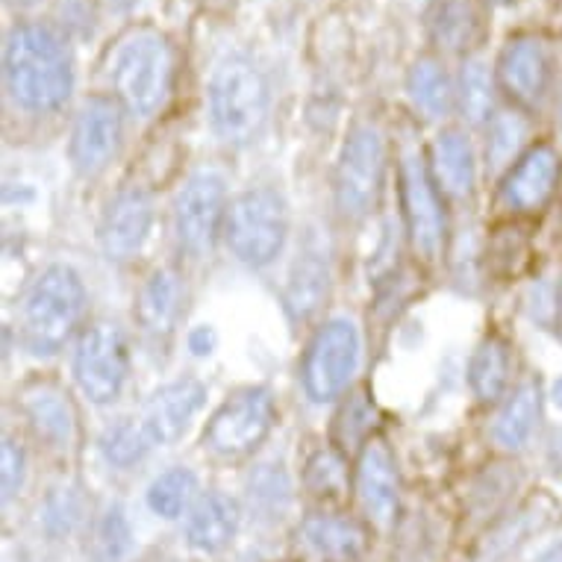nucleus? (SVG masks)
I'll use <instances>...</instances> for the list:
<instances>
[{
  "mask_svg": "<svg viewBox=\"0 0 562 562\" xmlns=\"http://www.w3.org/2000/svg\"><path fill=\"white\" fill-rule=\"evenodd\" d=\"M551 397H553V404H557V406H560V409H562V378L557 380V383H553Z\"/></svg>",
  "mask_w": 562,
  "mask_h": 562,
  "instance_id": "37998d69",
  "label": "nucleus"
},
{
  "mask_svg": "<svg viewBox=\"0 0 562 562\" xmlns=\"http://www.w3.org/2000/svg\"><path fill=\"white\" fill-rule=\"evenodd\" d=\"M12 7H21V10H24V7H36L38 0H10Z\"/></svg>",
  "mask_w": 562,
  "mask_h": 562,
  "instance_id": "a18cd8bd",
  "label": "nucleus"
},
{
  "mask_svg": "<svg viewBox=\"0 0 562 562\" xmlns=\"http://www.w3.org/2000/svg\"><path fill=\"white\" fill-rule=\"evenodd\" d=\"M206 404V386L198 378H177L166 386H159L145 401L138 422L150 436L154 448L157 445H175L192 427L198 413Z\"/></svg>",
  "mask_w": 562,
  "mask_h": 562,
  "instance_id": "6ab92c4d",
  "label": "nucleus"
},
{
  "mask_svg": "<svg viewBox=\"0 0 562 562\" xmlns=\"http://www.w3.org/2000/svg\"><path fill=\"white\" fill-rule=\"evenodd\" d=\"M562 183V157L560 150L548 142H536L509 166L501 177L498 203L501 210L518 218L544 213L557 198Z\"/></svg>",
  "mask_w": 562,
  "mask_h": 562,
  "instance_id": "ddd939ff",
  "label": "nucleus"
},
{
  "mask_svg": "<svg viewBox=\"0 0 562 562\" xmlns=\"http://www.w3.org/2000/svg\"><path fill=\"white\" fill-rule=\"evenodd\" d=\"M560 133H562V101H560Z\"/></svg>",
  "mask_w": 562,
  "mask_h": 562,
  "instance_id": "de8ad7c7",
  "label": "nucleus"
},
{
  "mask_svg": "<svg viewBox=\"0 0 562 562\" xmlns=\"http://www.w3.org/2000/svg\"><path fill=\"white\" fill-rule=\"evenodd\" d=\"M106 75L121 106L136 119H150L175 89V47L154 27L130 30L112 47Z\"/></svg>",
  "mask_w": 562,
  "mask_h": 562,
  "instance_id": "7ed1b4c3",
  "label": "nucleus"
},
{
  "mask_svg": "<svg viewBox=\"0 0 562 562\" xmlns=\"http://www.w3.org/2000/svg\"><path fill=\"white\" fill-rule=\"evenodd\" d=\"M124 115L127 110L115 94H92L80 103L68 138V159L77 175L92 180L119 157L124 142Z\"/></svg>",
  "mask_w": 562,
  "mask_h": 562,
  "instance_id": "f8f14e48",
  "label": "nucleus"
},
{
  "mask_svg": "<svg viewBox=\"0 0 562 562\" xmlns=\"http://www.w3.org/2000/svg\"><path fill=\"white\" fill-rule=\"evenodd\" d=\"M150 451H154V442H150V436L145 434L138 415L136 418H121V422L106 427L101 436V453L112 469H133V465H138Z\"/></svg>",
  "mask_w": 562,
  "mask_h": 562,
  "instance_id": "2f4dec72",
  "label": "nucleus"
},
{
  "mask_svg": "<svg viewBox=\"0 0 562 562\" xmlns=\"http://www.w3.org/2000/svg\"><path fill=\"white\" fill-rule=\"evenodd\" d=\"M360 330L348 318H327L304 350L301 383L313 404H330L350 389L360 369Z\"/></svg>",
  "mask_w": 562,
  "mask_h": 562,
  "instance_id": "9d476101",
  "label": "nucleus"
},
{
  "mask_svg": "<svg viewBox=\"0 0 562 562\" xmlns=\"http://www.w3.org/2000/svg\"><path fill=\"white\" fill-rule=\"evenodd\" d=\"M353 492L360 504L362 518L374 530H392L401 516V471H397L395 453L386 439H369L357 453L353 469Z\"/></svg>",
  "mask_w": 562,
  "mask_h": 562,
  "instance_id": "4468645a",
  "label": "nucleus"
},
{
  "mask_svg": "<svg viewBox=\"0 0 562 562\" xmlns=\"http://www.w3.org/2000/svg\"><path fill=\"white\" fill-rule=\"evenodd\" d=\"M495 80L518 110H536L551 89V50L539 36H513L501 50Z\"/></svg>",
  "mask_w": 562,
  "mask_h": 562,
  "instance_id": "f3484780",
  "label": "nucleus"
},
{
  "mask_svg": "<svg viewBox=\"0 0 562 562\" xmlns=\"http://www.w3.org/2000/svg\"><path fill=\"white\" fill-rule=\"evenodd\" d=\"M406 94L413 101V110L427 121H442L457 110V83L436 56L415 59L406 75Z\"/></svg>",
  "mask_w": 562,
  "mask_h": 562,
  "instance_id": "393cba45",
  "label": "nucleus"
},
{
  "mask_svg": "<svg viewBox=\"0 0 562 562\" xmlns=\"http://www.w3.org/2000/svg\"><path fill=\"white\" fill-rule=\"evenodd\" d=\"M19 413L38 445L71 453L80 445V422L71 395L54 380H30L19 392Z\"/></svg>",
  "mask_w": 562,
  "mask_h": 562,
  "instance_id": "dca6fc26",
  "label": "nucleus"
},
{
  "mask_svg": "<svg viewBox=\"0 0 562 562\" xmlns=\"http://www.w3.org/2000/svg\"><path fill=\"white\" fill-rule=\"evenodd\" d=\"M77 389L94 406H112L124 395L130 380V339L127 330L112 318H94L80 330L75 345Z\"/></svg>",
  "mask_w": 562,
  "mask_h": 562,
  "instance_id": "6e6552de",
  "label": "nucleus"
},
{
  "mask_svg": "<svg viewBox=\"0 0 562 562\" xmlns=\"http://www.w3.org/2000/svg\"><path fill=\"white\" fill-rule=\"evenodd\" d=\"M239 504L218 488L203 492L186 516V542L201 553H222L239 533Z\"/></svg>",
  "mask_w": 562,
  "mask_h": 562,
  "instance_id": "5701e85b",
  "label": "nucleus"
},
{
  "mask_svg": "<svg viewBox=\"0 0 562 562\" xmlns=\"http://www.w3.org/2000/svg\"><path fill=\"white\" fill-rule=\"evenodd\" d=\"M154 222H157V206L148 189L142 186L119 189L103 206L101 224H98V239L106 259L112 262L136 259L148 245Z\"/></svg>",
  "mask_w": 562,
  "mask_h": 562,
  "instance_id": "2eb2a0df",
  "label": "nucleus"
},
{
  "mask_svg": "<svg viewBox=\"0 0 562 562\" xmlns=\"http://www.w3.org/2000/svg\"><path fill=\"white\" fill-rule=\"evenodd\" d=\"M277 404L271 389L245 386L233 392L203 430V451L222 460H241L257 451L274 430Z\"/></svg>",
  "mask_w": 562,
  "mask_h": 562,
  "instance_id": "9b49d317",
  "label": "nucleus"
},
{
  "mask_svg": "<svg viewBox=\"0 0 562 562\" xmlns=\"http://www.w3.org/2000/svg\"><path fill=\"white\" fill-rule=\"evenodd\" d=\"M3 80L15 106L36 115L59 110L75 89V63L65 38L47 24H19L3 47Z\"/></svg>",
  "mask_w": 562,
  "mask_h": 562,
  "instance_id": "f257e3e1",
  "label": "nucleus"
},
{
  "mask_svg": "<svg viewBox=\"0 0 562 562\" xmlns=\"http://www.w3.org/2000/svg\"><path fill=\"white\" fill-rule=\"evenodd\" d=\"M210 124L224 145L254 142L268 119V83L245 56H227L210 77Z\"/></svg>",
  "mask_w": 562,
  "mask_h": 562,
  "instance_id": "39448f33",
  "label": "nucleus"
},
{
  "mask_svg": "<svg viewBox=\"0 0 562 562\" xmlns=\"http://www.w3.org/2000/svg\"><path fill=\"white\" fill-rule=\"evenodd\" d=\"M386 136L374 121L353 124L341 145L336 177H333V201L341 222H366L378 206L386 183Z\"/></svg>",
  "mask_w": 562,
  "mask_h": 562,
  "instance_id": "0eeeda50",
  "label": "nucleus"
},
{
  "mask_svg": "<svg viewBox=\"0 0 562 562\" xmlns=\"http://www.w3.org/2000/svg\"><path fill=\"white\" fill-rule=\"evenodd\" d=\"M495 89L498 80H492L483 59H465L457 83V110L469 124H486L495 112Z\"/></svg>",
  "mask_w": 562,
  "mask_h": 562,
  "instance_id": "c756f323",
  "label": "nucleus"
},
{
  "mask_svg": "<svg viewBox=\"0 0 562 562\" xmlns=\"http://www.w3.org/2000/svg\"><path fill=\"white\" fill-rule=\"evenodd\" d=\"M350 474L345 453L333 445V448H318V451L306 460L304 465V486L313 498L333 504L348 492Z\"/></svg>",
  "mask_w": 562,
  "mask_h": 562,
  "instance_id": "7c9ffc66",
  "label": "nucleus"
},
{
  "mask_svg": "<svg viewBox=\"0 0 562 562\" xmlns=\"http://www.w3.org/2000/svg\"><path fill=\"white\" fill-rule=\"evenodd\" d=\"M533 562H562V542L551 544V548H548L544 553H539Z\"/></svg>",
  "mask_w": 562,
  "mask_h": 562,
  "instance_id": "79ce46f5",
  "label": "nucleus"
},
{
  "mask_svg": "<svg viewBox=\"0 0 562 562\" xmlns=\"http://www.w3.org/2000/svg\"><path fill=\"white\" fill-rule=\"evenodd\" d=\"M507 465H492L483 474L477 486H474V513L477 516H495L501 507V501L507 498V492L516 488V471L509 474L504 471Z\"/></svg>",
  "mask_w": 562,
  "mask_h": 562,
  "instance_id": "58836bf2",
  "label": "nucleus"
},
{
  "mask_svg": "<svg viewBox=\"0 0 562 562\" xmlns=\"http://www.w3.org/2000/svg\"><path fill=\"white\" fill-rule=\"evenodd\" d=\"M297 544L315 562H360L371 544V525L339 509H322L301 521Z\"/></svg>",
  "mask_w": 562,
  "mask_h": 562,
  "instance_id": "a211bd4d",
  "label": "nucleus"
},
{
  "mask_svg": "<svg viewBox=\"0 0 562 562\" xmlns=\"http://www.w3.org/2000/svg\"><path fill=\"white\" fill-rule=\"evenodd\" d=\"M397 194L413 257L427 268L442 266L451 250L448 198L436 183L427 154L415 145H406L397 157Z\"/></svg>",
  "mask_w": 562,
  "mask_h": 562,
  "instance_id": "20e7f679",
  "label": "nucleus"
},
{
  "mask_svg": "<svg viewBox=\"0 0 562 562\" xmlns=\"http://www.w3.org/2000/svg\"><path fill=\"white\" fill-rule=\"evenodd\" d=\"M542 418V386L536 380L518 383L501 404L492 422V442L504 451H521Z\"/></svg>",
  "mask_w": 562,
  "mask_h": 562,
  "instance_id": "b1692460",
  "label": "nucleus"
},
{
  "mask_svg": "<svg viewBox=\"0 0 562 562\" xmlns=\"http://www.w3.org/2000/svg\"><path fill=\"white\" fill-rule=\"evenodd\" d=\"M374 427H378V406L362 389L350 392L341 413L336 415V448L341 453L362 451V445L374 439Z\"/></svg>",
  "mask_w": 562,
  "mask_h": 562,
  "instance_id": "473e14b6",
  "label": "nucleus"
},
{
  "mask_svg": "<svg viewBox=\"0 0 562 562\" xmlns=\"http://www.w3.org/2000/svg\"><path fill=\"white\" fill-rule=\"evenodd\" d=\"M513 378V350L498 333L483 336L469 362V386L480 404H498L509 392Z\"/></svg>",
  "mask_w": 562,
  "mask_h": 562,
  "instance_id": "a878e982",
  "label": "nucleus"
},
{
  "mask_svg": "<svg viewBox=\"0 0 562 562\" xmlns=\"http://www.w3.org/2000/svg\"><path fill=\"white\" fill-rule=\"evenodd\" d=\"M483 21L474 0H436L430 12V36L448 54H465L480 42Z\"/></svg>",
  "mask_w": 562,
  "mask_h": 562,
  "instance_id": "bb28decb",
  "label": "nucleus"
},
{
  "mask_svg": "<svg viewBox=\"0 0 562 562\" xmlns=\"http://www.w3.org/2000/svg\"><path fill=\"white\" fill-rule=\"evenodd\" d=\"M488 3H513V0H488Z\"/></svg>",
  "mask_w": 562,
  "mask_h": 562,
  "instance_id": "49530a36",
  "label": "nucleus"
},
{
  "mask_svg": "<svg viewBox=\"0 0 562 562\" xmlns=\"http://www.w3.org/2000/svg\"><path fill=\"white\" fill-rule=\"evenodd\" d=\"M80 521H83V501L77 495V488H54L45 498V507H42V527H45V533L50 539H68Z\"/></svg>",
  "mask_w": 562,
  "mask_h": 562,
  "instance_id": "e433bc0d",
  "label": "nucleus"
},
{
  "mask_svg": "<svg viewBox=\"0 0 562 562\" xmlns=\"http://www.w3.org/2000/svg\"><path fill=\"white\" fill-rule=\"evenodd\" d=\"M248 498L250 507L257 509L262 518H280L286 513L289 498H292V486H289V477L283 465H259L254 474H250L248 483Z\"/></svg>",
  "mask_w": 562,
  "mask_h": 562,
  "instance_id": "c9c22d12",
  "label": "nucleus"
},
{
  "mask_svg": "<svg viewBox=\"0 0 562 562\" xmlns=\"http://www.w3.org/2000/svg\"><path fill=\"white\" fill-rule=\"evenodd\" d=\"M427 159L448 201H471L477 189V154L465 130H442L427 150Z\"/></svg>",
  "mask_w": 562,
  "mask_h": 562,
  "instance_id": "412c9836",
  "label": "nucleus"
},
{
  "mask_svg": "<svg viewBox=\"0 0 562 562\" xmlns=\"http://www.w3.org/2000/svg\"><path fill=\"white\" fill-rule=\"evenodd\" d=\"M289 206L286 198L271 186H254L236 194L227 206L224 245L236 262L248 268L271 266L286 245Z\"/></svg>",
  "mask_w": 562,
  "mask_h": 562,
  "instance_id": "423d86ee",
  "label": "nucleus"
},
{
  "mask_svg": "<svg viewBox=\"0 0 562 562\" xmlns=\"http://www.w3.org/2000/svg\"><path fill=\"white\" fill-rule=\"evenodd\" d=\"M486 127V166L492 175H507L509 166L516 162L521 154H525L530 145L525 148L527 133H530V124H527L525 110H513V106H504V110L492 112V119L483 124Z\"/></svg>",
  "mask_w": 562,
  "mask_h": 562,
  "instance_id": "cd10ccee",
  "label": "nucleus"
},
{
  "mask_svg": "<svg viewBox=\"0 0 562 562\" xmlns=\"http://www.w3.org/2000/svg\"><path fill=\"white\" fill-rule=\"evenodd\" d=\"M548 460H551L553 471L562 474V430L551 436V442H548Z\"/></svg>",
  "mask_w": 562,
  "mask_h": 562,
  "instance_id": "a19ab883",
  "label": "nucleus"
},
{
  "mask_svg": "<svg viewBox=\"0 0 562 562\" xmlns=\"http://www.w3.org/2000/svg\"><path fill=\"white\" fill-rule=\"evenodd\" d=\"M194 501H198V477L186 465H175V469L162 471L148 486L150 513L166 518V521H177V518L189 516Z\"/></svg>",
  "mask_w": 562,
  "mask_h": 562,
  "instance_id": "c85d7f7f",
  "label": "nucleus"
},
{
  "mask_svg": "<svg viewBox=\"0 0 562 562\" xmlns=\"http://www.w3.org/2000/svg\"><path fill=\"white\" fill-rule=\"evenodd\" d=\"M186 345H189V350H192V357L206 360V357H213L215 345H218V333H215L213 324H198V327L189 330Z\"/></svg>",
  "mask_w": 562,
  "mask_h": 562,
  "instance_id": "ea45409f",
  "label": "nucleus"
},
{
  "mask_svg": "<svg viewBox=\"0 0 562 562\" xmlns=\"http://www.w3.org/2000/svg\"><path fill=\"white\" fill-rule=\"evenodd\" d=\"M133 551V530L127 513L121 507H106L92 527L94 562H127Z\"/></svg>",
  "mask_w": 562,
  "mask_h": 562,
  "instance_id": "f704fd0d",
  "label": "nucleus"
},
{
  "mask_svg": "<svg viewBox=\"0 0 562 562\" xmlns=\"http://www.w3.org/2000/svg\"><path fill=\"white\" fill-rule=\"evenodd\" d=\"M483 259H486V274L504 277V280L516 277L527 266V259H530L527 233L518 224H504L492 236H486Z\"/></svg>",
  "mask_w": 562,
  "mask_h": 562,
  "instance_id": "72a5a7b5",
  "label": "nucleus"
},
{
  "mask_svg": "<svg viewBox=\"0 0 562 562\" xmlns=\"http://www.w3.org/2000/svg\"><path fill=\"white\" fill-rule=\"evenodd\" d=\"M86 286L71 266L42 268L19 301V339L33 357H54L86 324Z\"/></svg>",
  "mask_w": 562,
  "mask_h": 562,
  "instance_id": "f03ea898",
  "label": "nucleus"
},
{
  "mask_svg": "<svg viewBox=\"0 0 562 562\" xmlns=\"http://www.w3.org/2000/svg\"><path fill=\"white\" fill-rule=\"evenodd\" d=\"M557 327H560V336H562V283H560V304H557Z\"/></svg>",
  "mask_w": 562,
  "mask_h": 562,
  "instance_id": "c03bdc74",
  "label": "nucleus"
},
{
  "mask_svg": "<svg viewBox=\"0 0 562 562\" xmlns=\"http://www.w3.org/2000/svg\"><path fill=\"white\" fill-rule=\"evenodd\" d=\"M183 313V280L175 268L157 266L148 271L136 292V324L150 345H166Z\"/></svg>",
  "mask_w": 562,
  "mask_h": 562,
  "instance_id": "aec40b11",
  "label": "nucleus"
},
{
  "mask_svg": "<svg viewBox=\"0 0 562 562\" xmlns=\"http://www.w3.org/2000/svg\"><path fill=\"white\" fill-rule=\"evenodd\" d=\"M327 295H330V259H327L322 245L306 239L297 250L286 280L283 304H286L289 318L297 324L310 322L313 315H318Z\"/></svg>",
  "mask_w": 562,
  "mask_h": 562,
  "instance_id": "4be33fe9",
  "label": "nucleus"
},
{
  "mask_svg": "<svg viewBox=\"0 0 562 562\" xmlns=\"http://www.w3.org/2000/svg\"><path fill=\"white\" fill-rule=\"evenodd\" d=\"M227 206V183L218 171L206 168L186 180L171 210V231L180 257L201 262L213 254L215 241L224 239Z\"/></svg>",
  "mask_w": 562,
  "mask_h": 562,
  "instance_id": "1a4fd4ad",
  "label": "nucleus"
},
{
  "mask_svg": "<svg viewBox=\"0 0 562 562\" xmlns=\"http://www.w3.org/2000/svg\"><path fill=\"white\" fill-rule=\"evenodd\" d=\"M0 486H3V501L10 504L21 495L24 480H27V451L21 445L19 436H3V448H0Z\"/></svg>",
  "mask_w": 562,
  "mask_h": 562,
  "instance_id": "4c0bfd02",
  "label": "nucleus"
}]
</instances>
